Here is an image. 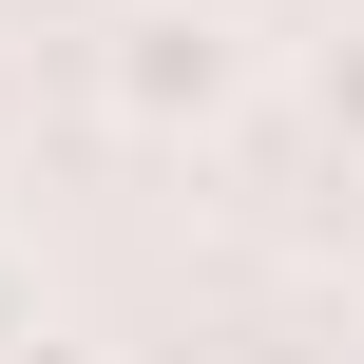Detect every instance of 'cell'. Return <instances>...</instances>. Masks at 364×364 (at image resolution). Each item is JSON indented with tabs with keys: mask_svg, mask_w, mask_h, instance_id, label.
Listing matches in <instances>:
<instances>
[{
	"mask_svg": "<svg viewBox=\"0 0 364 364\" xmlns=\"http://www.w3.org/2000/svg\"><path fill=\"white\" fill-rule=\"evenodd\" d=\"M0 364H96V346H77V326H58V307H38V326H19V346H0Z\"/></svg>",
	"mask_w": 364,
	"mask_h": 364,
	"instance_id": "3957f363",
	"label": "cell"
},
{
	"mask_svg": "<svg viewBox=\"0 0 364 364\" xmlns=\"http://www.w3.org/2000/svg\"><path fill=\"white\" fill-rule=\"evenodd\" d=\"M307 115H326V154H346V173H364V19H346V38H326V58H307Z\"/></svg>",
	"mask_w": 364,
	"mask_h": 364,
	"instance_id": "7a4b0ae2",
	"label": "cell"
},
{
	"mask_svg": "<svg viewBox=\"0 0 364 364\" xmlns=\"http://www.w3.org/2000/svg\"><path fill=\"white\" fill-rule=\"evenodd\" d=\"M230 96H250V19H230V0H115V19H96V115H115L134 154L230 134Z\"/></svg>",
	"mask_w": 364,
	"mask_h": 364,
	"instance_id": "6da1fadb",
	"label": "cell"
},
{
	"mask_svg": "<svg viewBox=\"0 0 364 364\" xmlns=\"http://www.w3.org/2000/svg\"><path fill=\"white\" fill-rule=\"evenodd\" d=\"M19 326H38V269H19V250H0V346H19Z\"/></svg>",
	"mask_w": 364,
	"mask_h": 364,
	"instance_id": "277c9868",
	"label": "cell"
},
{
	"mask_svg": "<svg viewBox=\"0 0 364 364\" xmlns=\"http://www.w3.org/2000/svg\"><path fill=\"white\" fill-rule=\"evenodd\" d=\"M0 154H19V58H0Z\"/></svg>",
	"mask_w": 364,
	"mask_h": 364,
	"instance_id": "5b68a950",
	"label": "cell"
}]
</instances>
